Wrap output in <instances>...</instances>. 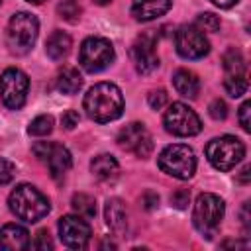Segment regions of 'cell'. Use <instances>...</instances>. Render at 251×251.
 Returning a JSON list of instances; mask_svg holds the SVG:
<instances>
[{"mask_svg":"<svg viewBox=\"0 0 251 251\" xmlns=\"http://www.w3.org/2000/svg\"><path fill=\"white\" fill-rule=\"evenodd\" d=\"M222 65H224V69H226L227 75H245V59H243L241 51L235 49V47H229L224 53Z\"/></svg>","mask_w":251,"mask_h":251,"instance_id":"22","label":"cell"},{"mask_svg":"<svg viewBox=\"0 0 251 251\" xmlns=\"http://www.w3.org/2000/svg\"><path fill=\"white\" fill-rule=\"evenodd\" d=\"M247 86H249V82H247L245 75H227L224 80V88L231 98H239L241 94H245Z\"/></svg>","mask_w":251,"mask_h":251,"instance_id":"24","label":"cell"},{"mask_svg":"<svg viewBox=\"0 0 251 251\" xmlns=\"http://www.w3.org/2000/svg\"><path fill=\"white\" fill-rule=\"evenodd\" d=\"M57 14H59L61 20H65L69 24H75V22H78V18L82 14V8L76 0H63V2L57 4Z\"/></svg>","mask_w":251,"mask_h":251,"instance_id":"25","label":"cell"},{"mask_svg":"<svg viewBox=\"0 0 251 251\" xmlns=\"http://www.w3.org/2000/svg\"><path fill=\"white\" fill-rule=\"evenodd\" d=\"M175 45L184 59H202L210 51V43L196 25H180L175 33Z\"/></svg>","mask_w":251,"mask_h":251,"instance_id":"12","label":"cell"},{"mask_svg":"<svg viewBox=\"0 0 251 251\" xmlns=\"http://www.w3.org/2000/svg\"><path fill=\"white\" fill-rule=\"evenodd\" d=\"M27 88H29V78L24 71L10 67L0 75V98L6 108L20 110L25 104Z\"/></svg>","mask_w":251,"mask_h":251,"instance_id":"9","label":"cell"},{"mask_svg":"<svg viewBox=\"0 0 251 251\" xmlns=\"http://www.w3.org/2000/svg\"><path fill=\"white\" fill-rule=\"evenodd\" d=\"M190 202V192L186 190V188H178L176 192H173V196H171V204L175 206V208H186V204Z\"/></svg>","mask_w":251,"mask_h":251,"instance_id":"32","label":"cell"},{"mask_svg":"<svg viewBox=\"0 0 251 251\" xmlns=\"http://www.w3.org/2000/svg\"><path fill=\"white\" fill-rule=\"evenodd\" d=\"M245 155V145L233 135H222L206 145V157L218 171L233 169Z\"/></svg>","mask_w":251,"mask_h":251,"instance_id":"6","label":"cell"},{"mask_svg":"<svg viewBox=\"0 0 251 251\" xmlns=\"http://www.w3.org/2000/svg\"><path fill=\"white\" fill-rule=\"evenodd\" d=\"M249 171H251L249 165H245V167L241 169V173H239V176H237V180H239L241 184H247V182H249Z\"/></svg>","mask_w":251,"mask_h":251,"instance_id":"37","label":"cell"},{"mask_svg":"<svg viewBox=\"0 0 251 251\" xmlns=\"http://www.w3.org/2000/svg\"><path fill=\"white\" fill-rule=\"evenodd\" d=\"M33 153L39 161L47 163L49 175L55 180H63V176L69 173V169L73 165V157H71L69 149L59 143H53V141H37L33 145Z\"/></svg>","mask_w":251,"mask_h":251,"instance_id":"10","label":"cell"},{"mask_svg":"<svg viewBox=\"0 0 251 251\" xmlns=\"http://www.w3.org/2000/svg\"><path fill=\"white\" fill-rule=\"evenodd\" d=\"M171 8V0H133L131 16L137 22H151Z\"/></svg>","mask_w":251,"mask_h":251,"instance_id":"17","label":"cell"},{"mask_svg":"<svg viewBox=\"0 0 251 251\" xmlns=\"http://www.w3.org/2000/svg\"><path fill=\"white\" fill-rule=\"evenodd\" d=\"M29 233L18 224H6L0 227V247L6 251H24L29 247Z\"/></svg>","mask_w":251,"mask_h":251,"instance_id":"15","label":"cell"},{"mask_svg":"<svg viewBox=\"0 0 251 251\" xmlns=\"http://www.w3.org/2000/svg\"><path fill=\"white\" fill-rule=\"evenodd\" d=\"M39 33V22L33 14L29 12H16L10 22H8V29H6V43L10 53L14 55H25L31 51V47L35 45Z\"/></svg>","mask_w":251,"mask_h":251,"instance_id":"3","label":"cell"},{"mask_svg":"<svg viewBox=\"0 0 251 251\" xmlns=\"http://www.w3.org/2000/svg\"><path fill=\"white\" fill-rule=\"evenodd\" d=\"M61 241L71 249H84L90 241V226L82 216H63L59 220Z\"/></svg>","mask_w":251,"mask_h":251,"instance_id":"14","label":"cell"},{"mask_svg":"<svg viewBox=\"0 0 251 251\" xmlns=\"http://www.w3.org/2000/svg\"><path fill=\"white\" fill-rule=\"evenodd\" d=\"M173 86L176 88V92L180 96H186V98H196L198 92H200V80L188 69L175 71V75H173Z\"/></svg>","mask_w":251,"mask_h":251,"instance_id":"19","label":"cell"},{"mask_svg":"<svg viewBox=\"0 0 251 251\" xmlns=\"http://www.w3.org/2000/svg\"><path fill=\"white\" fill-rule=\"evenodd\" d=\"M208 112H210V116H212L214 120H226V118H227V104H226L224 100L216 98V100L210 102Z\"/></svg>","mask_w":251,"mask_h":251,"instance_id":"28","label":"cell"},{"mask_svg":"<svg viewBox=\"0 0 251 251\" xmlns=\"http://www.w3.org/2000/svg\"><path fill=\"white\" fill-rule=\"evenodd\" d=\"M92 2H96V4H100V6H104V4H108V2H112V0H92Z\"/></svg>","mask_w":251,"mask_h":251,"instance_id":"40","label":"cell"},{"mask_svg":"<svg viewBox=\"0 0 251 251\" xmlns=\"http://www.w3.org/2000/svg\"><path fill=\"white\" fill-rule=\"evenodd\" d=\"M167 100H169V96H167V92H165L163 88L153 90V92L149 94V98H147V102H149V106H151L153 110H161V108H165V106H167Z\"/></svg>","mask_w":251,"mask_h":251,"instance_id":"30","label":"cell"},{"mask_svg":"<svg viewBox=\"0 0 251 251\" xmlns=\"http://www.w3.org/2000/svg\"><path fill=\"white\" fill-rule=\"evenodd\" d=\"M71 45H73L71 37H69L65 31H61V29H55V31H53V33L47 37V43H45V51H47V55H49L51 59L59 61V59H63V57H67V55H69V51H71Z\"/></svg>","mask_w":251,"mask_h":251,"instance_id":"20","label":"cell"},{"mask_svg":"<svg viewBox=\"0 0 251 251\" xmlns=\"http://www.w3.org/2000/svg\"><path fill=\"white\" fill-rule=\"evenodd\" d=\"M102 247H116V245H114L112 241H104V243H102Z\"/></svg>","mask_w":251,"mask_h":251,"instance_id":"41","label":"cell"},{"mask_svg":"<svg viewBox=\"0 0 251 251\" xmlns=\"http://www.w3.org/2000/svg\"><path fill=\"white\" fill-rule=\"evenodd\" d=\"M116 141L124 151H129L137 157H147L153 151L151 133L139 122H133V124H127L126 127H122Z\"/></svg>","mask_w":251,"mask_h":251,"instance_id":"13","label":"cell"},{"mask_svg":"<svg viewBox=\"0 0 251 251\" xmlns=\"http://www.w3.org/2000/svg\"><path fill=\"white\" fill-rule=\"evenodd\" d=\"M104 218H106L108 227L116 235L126 233V229H127V210H126V204L120 198H110L106 202V206H104Z\"/></svg>","mask_w":251,"mask_h":251,"instance_id":"16","label":"cell"},{"mask_svg":"<svg viewBox=\"0 0 251 251\" xmlns=\"http://www.w3.org/2000/svg\"><path fill=\"white\" fill-rule=\"evenodd\" d=\"M249 102H243L239 108V124L243 127V131H249Z\"/></svg>","mask_w":251,"mask_h":251,"instance_id":"35","label":"cell"},{"mask_svg":"<svg viewBox=\"0 0 251 251\" xmlns=\"http://www.w3.org/2000/svg\"><path fill=\"white\" fill-rule=\"evenodd\" d=\"M84 110L86 116L98 124H106L120 118L124 112L122 90L112 82L94 84L84 96Z\"/></svg>","mask_w":251,"mask_h":251,"instance_id":"1","label":"cell"},{"mask_svg":"<svg viewBox=\"0 0 251 251\" xmlns=\"http://www.w3.org/2000/svg\"><path fill=\"white\" fill-rule=\"evenodd\" d=\"M51 129H53V118H51V116H47V114H41V116H37L35 120H31L29 127H27L29 135H35V137L49 135V133H51Z\"/></svg>","mask_w":251,"mask_h":251,"instance_id":"26","label":"cell"},{"mask_svg":"<svg viewBox=\"0 0 251 251\" xmlns=\"http://www.w3.org/2000/svg\"><path fill=\"white\" fill-rule=\"evenodd\" d=\"M61 124L65 129H75L78 126V112L75 110H67L63 116H61Z\"/></svg>","mask_w":251,"mask_h":251,"instance_id":"33","label":"cell"},{"mask_svg":"<svg viewBox=\"0 0 251 251\" xmlns=\"http://www.w3.org/2000/svg\"><path fill=\"white\" fill-rule=\"evenodd\" d=\"M212 4H216V6H220V8H231V6H235L239 0H210Z\"/></svg>","mask_w":251,"mask_h":251,"instance_id":"38","label":"cell"},{"mask_svg":"<svg viewBox=\"0 0 251 251\" xmlns=\"http://www.w3.org/2000/svg\"><path fill=\"white\" fill-rule=\"evenodd\" d=\"M163 122H165V129L178 137H190L200 133L202 129V122L198 114L182 102H173L165 112Z\"/></svg>","mask_w":251,"mask_h":251,"instance_id":"8","label":"cell"},{"mask_svg":"<svg viewBox=\"0 0 251 251\" xmlns=\"http://www.w3.org/2000/svg\"><path fill=\"white\" fill-rule=\"evenodd\" d=\"M222 247H247L245 241H237V239H227L222 243Z\"/></svg>","mask_w":251,"mask_h":251,"instance_id":"39","label":"cell"},{"mask_svg":"<svg viewBox=\"0 0 251 251\" xmlns=\"http://www.w3.org/2000/svg\"><path fill=\"white\" fill-rule=\"evenodd\" d=\"M116 53L108 39L104 37H86L78 51V63L88 73H98L114 61Z\"/></svg>","mask_w":251,"mask_h":251,"instance_id":"7","label":"cell"},{"mask_svg":"<svg viewBox=\"0 0 251 251\" xmlns=\"http://www.w3.org/2000/svg\"><path fill=\"white\" fill-rule=\"evenodd\" d=\"M157 41L159 35L155 33V29H147L145 33H141L137 37V41L131 47V59L135 63L137 73L141 75H149L159 67V55H157Z\"/></svg>","mask_w":251,"mask_h":251,"instance_id":"11","label":"cell"},{"mask_svg":"<svg viewBox=\"0 0 251 251\" xmlns=\"http://www.w3.org/2000/svg\"><path fill=\"white\" fill-rule=\"evenodd\" d=\"M14 175H16V167H14V163H10L8 159L0 157V184H8V182H12Z\"/></svg>","mask_w":251,"mask_h":251,"instance_id":"29","label":"cell"},{"mask_svg":"<svg viewBox=\"0 0 251 251\" xmlns=\"http://www.w3.org/2000/svg\"><path fill=\"white\" fill-rule=\"evenodd\" d=\"M0 2H2V0H0Z\"/></svg>","mask_w":251,"mask_h":251,"instance_id":"43","label":"cell"},{"mask_svg":"<svg viewBox=\"0 0 251 251\" xmlns=\"http://www.w3.org/2000/svg\"><path fill=\"white\" fill-rule=\"evenodd\" d=\"M159 169L175 178H180V180H186L194 175L196 171V157H194V151L188 147V145H182V143H173V145H167L159 159Z\"/></svg>","mask_w":251,"mask_h":251,"instance_id":"5","label":"cell"},{"mask_svg":"<svg viewBox=\"0 0 251 251\" xmlns=\"http://www.w3.org/2000/svg\"><path fill=\"white\" fill-rule=\"evenodd\" d=\"M82 86V76L75 67H63L57 75V88L63 94H76Z\"/></svg>","mask_w":251,"mask_h":251,"instance_id":"21","label":"cell"},{"mask_svg":"<svg viewBox=\"0 0 251 251\" xmlns=\"http://www.w3.org/2000/svg\"><path fill=\"white\" fill-rule=\"evenodd\" d=\"M33 247L39 249V251H47V249H53V239L49 235L47 229H39L37 235H35V241H33Z\"/></svg>","mask_w":251,"mask_h":251,"instance_id":"31","label":"cell"},{"mask_svg":"<svg viewBox=\"0 0 251 251\" xmlns=\"http://www.w3.org/2000/svg\"><path fill=\"white\" fill-rule=\"evenodd\" d=\"M141 204L145 210H153L157 204H159V194L153 192V190H147L143 196H141Z\"/></svg>","mask_w":251,"mask_h":251,"instance_id":"34","label":"cell"},{"mask_svg":"<svg viewBox=\"0 0 251 251\" xmlns=\"http://www.w3.org/2000/svg\"><path fill=\"white\" fill-rule=\"evenodd\" d=\"M194 25H196L200 31L214 33V31H218V29H220L222 22H220V18H218L216 14H212V12H204V14H198V16H196Z\"/></svg>","mask_w":251,"mask_h":251,"instance_id":"27","label":"cell"},{"mask_svg":"<svg viewBox=\"0 0 251 251\" xmlns=\"http://www.w3.org/2000/svg\"><path fill=\"white\" fill-rule=\"evenodd\" d=\"M224 218V200L212 192H204L196 198L192 210V224L194 227L206 237H214Z\"/></svg>","mask_w":251,"mask_h":251,"instance_id":"4","label":"cell"},{"mask_svg":"<svg viewBox=\"0 0 251 251\" xmlns=\"http://www.w3.org/2000/svg\"><path fill=\"white\" fill-rule=\"evenodd\" d=\"M25 2H29V4H41L43 0H25Z\"/></svg>","mask_w":251,"mask_h":251,"instance_id":"42","label":"cell"},{"mask_svg":"<svg viewBox=\"0 0 251 251\" xmlns=\"http://www.w3.org/2000/svg\"><path fill=\"white\" fill-rule=\"evenodd\" d=\"M247 210H249V202H245L243 208H241V224H243L245 229H249V214H247Z\"/></svg>","mask_w":251,"mask_h":251,"instance_id":"36","label":"cell"},{"mask_svg":"<svg viewBox=\"0 0 251 251\" xmlns=\"http://www.w3.org/2000/svg\"><path fill=\"white\" fill-rule=\"evenodd\" d=\"M90 171L100 182H114L120 175V165L112 155L102 153L90 161Z\"/></svg>","mask_w":251,"mask_h":251,"instance_id":"18","label":"cell"},{"mask_svg":"<svg viewBox=\"0 0 251 251\" xmlns=\"http://www.w3.org/2000/svg\"><path fill=\"white\" fill-rule=\"evenodd\" d=\"M71 206L82 218H94L96 216V202L90 194H84V192L75 194L73 200H71Z\"/></svg>","mask_w":251,"mask_h":251,"instance_id":"23","label":"cell"},{"mask_svg":"<svg viewBox=\"0 0 251 251\" xmlns=\"http://www.w3.org/2000/svg\"><path fill=\"white\" fill-rule=\"evenodd\" d=\"M8 204H10V210L16 214V218H20L27 224L39 222L51 210L47 196L31 184L16 186L10 194V198H8Z\"/></svg>","mask_w":251,"mask_h":251,"instance_id":"2","label":"cell"}]
</instances>
